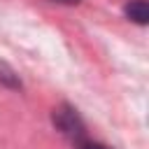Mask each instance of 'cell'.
<instances>
[{
  "instance_id": "cell-2",
  "label": "cell",
  "mask_w": 149,
  "mask_h": 149,
  "mask_svg": "<svg viewBox=\"0 0 149 149\" xmlns=\"http://www.w3.org/2000/svg\"><path fill=\"white\" fill-rule=\"evenodd\" d=\"M123 14L137 26H147L149 23V5H147V0H128L123 5Z\"/></svg>"
},
{
  "instance_id": "cell-3",
  "label": "cell",
  "mask_w": 149,
  "mask_h": 149,
  "mask_svg": "<svg viewBox=\"0 0 149 149\" xmlns=\"http://www.w3.org/2000/svg\"><path fill=\"white\" fill-rule=\"evenodd\" d=\"M0 84H2L5 88H12V91H21V88H23L21 77H19L16 70H14L9 63H5V61H0Z\"/></svg>"
},
{
  "instance_id": "cell-1",
  "label": "cell",
  "mask_w": 149,
  "mask_h": 149,
  "mask_svg": "<svg viewBox=\"0 0 149 149\" xmlns=\"http://www.w3.org/2000/svg\"><path fill=\"white\" fill-rule=\"evenodd\" d=\"M51 121L56 126V130H61L68 140H72L74 144H81L86 137V123L79 116V112L70 105V102H61L58 107H54L51 112Z\"/></svg>"
},
{
  "instance_id": "cell-4",
  "label": "cell",
  "mask_w": 149,
  "mask_h": 149,
  "mask_svg": "<svg viewBox=\"0 0 149 149\" xmlns=\"http://www.w3.org/2000/svg\"><path fill=\"white\" fill-rule=\"evenodd\" d=\"M77 149H112V147H107V144H102V142H91V140H84L81 144H77Z\"/></svg>"
},
{
  "instance_id": "cell-5",
  "label": "cell",
  "mask_w": 149,
  "mask_h": 149,
  "mask_svg": "<svg viewBox=\"0 0 149 149\" xmlns=\"http://www.w3.org/2000/svg\"><path fill=\"white\" fill-rule=\"evenodd\" d=\"M54 2H61V5H79L81 0H54Z\"/></svg>"
}]
</instances>
